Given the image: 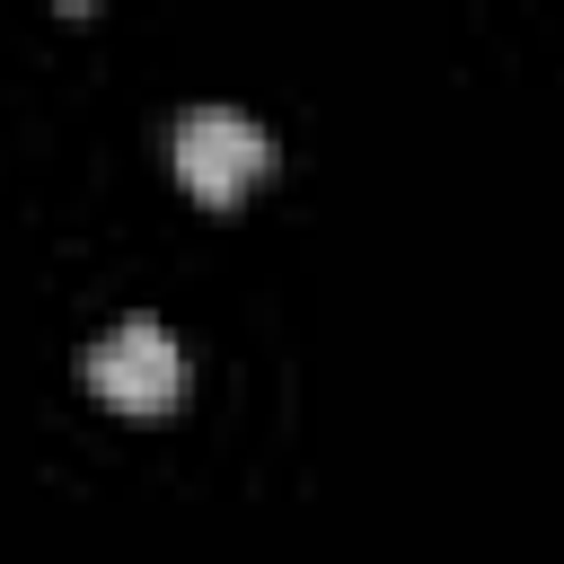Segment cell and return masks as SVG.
I'll list each match as a JSON object with an SVG mask.
<instances>
[{"mask_svg": "<svg viewBox=\"0 0 564 564\" xmlns=\"http://www.w3.org/2000/svg\"><path fill=\"white\" fill-rule=\"evenodd\" d=\"M176 185L194 194V203H238L264 167H273V141H264V123L256 115H238V106H185L176 115Z\"/></svg>", "mask_w": 564, "mask_h": 564, "instance_id": "1", "label": "cell"}, {"mask_svg": "<svg viewBox=\"0 0 564 564\" xmlns=\"http://www.w3.org/2000/svg\"><path fill=\"white\" fill-rule=\"evenodd\" d=\"M88 388L115 414H141L150 423V414H167L185 397V352H176V335L159 317H123V326H106L88 344Z\"/></svg>", "mask_w": 564, "mask_h": 564, "instance_id": "2", "label": "cell"}]
</instances>
